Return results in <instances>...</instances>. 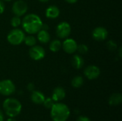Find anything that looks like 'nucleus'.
<instances>
[{
    "mask_svg": "<svg viewBox=\"0 0 122 121\" xmlns=\"http://www.w3.org/2000/svg\"><path fill=\"white\" fill-rule=\"evenodd\" d=\"M21 24L26 33L33 35L41 29L43 22L38 15L29 14L23 18Z\"/></svg>",
    "mask_w": 122,
    "mask_h": 121,
    "instance_id": "obj_1",
    "label": "nucleus"
},
{
    "mask_svg": "<svg viewBox=\"0 0 122 121\" xmlns=\"http://www.w3.org/2000/svg\"><path fill=\"white\" fill-rule=\"evenodd\" d=\"M69 116L70 110L64 103H54L51 108V117L54 121H66Z\"/></svg>",
    "mask_w": 122,
    "mask_h": 121,
    "instance_id": "obj_2",
    "label": "nucleus"
},
{
    "mask_svg": "<svg viewBox=\"0 0 122 121\" xmlns=\"http://www.w3.org/2000/svg\"><path fill=\"white\" fill-rule=\"evenodd\" d=\"M3 108L8 116L14 118L21 113V104L17 99L9 98L4 101Z\"/></svg>",
    "mask_w": 122,
    "mask_h": 121,
    "instance_id": "obj_3",
    "label": "nucleus"
},
{
    "mask_svg": "<svg viewBox=\"0 0 122 121\" xmlns=\"http://www.w3.org/2000/svg\"><path fill=\"white\" fill-rule=\"evenodd\" d=\"M24 38H25L24 32L21 29L18 28H14V29L11 30L6 36L8 42L14 46H18L21 43H23Z\"/></svg>",
    "mask_w": 122,
    "mask_h": 121,
    "instance_id": "obj_4",
    "label": "nucleus"
},
{
    "mask_svg": "<svg viewBox=\"0 0 122 121\" xmlns=\"http://www.w3.org/2000/svg\"><path fill=\"white\" fill-rule=\"evenodd\" d=\"M16 87L14 83L9 79L0 81V94L3 96H10L15 92Z\"/></svg>",
    "mask_w": 122,
    "mask_h": 121,
    "instance_id": "obj_5",
    "label": "nucleus"
},
{
    "mask_svg": "<svg viewBox=\"0 0 122 121\" xmlns=\"http://www.w3.org/2000/svg\"><path fill=\"white\" fill-rule=\"evenodd\" d=\"M71 28L70 24L66 21L60 22L56 28V36L60 39H66L70 35Z\"/></svg>",
    "mask_w": 122,
    "mask_h": 121,
    "instance_id": "obj_6",
    "label": "nucleus"
},
{
    "mask_svg": "<svg viewBox=\"0 0 122 121\" xmlns=\"http://www.w3.org/2000/svg\"><path fill=\"white\" fill-rule=\"evenodd\" d=\"M27 10H28L27 4L23 0H17L14 1L11 7V11L13 14L15 16L19 17L24 15L27 12Z\"/></svg>",
    "mask_w": 122,
    "mask_h": 121,
    "instance_id": "obj_7",
    "label": "nucleus"
},
{
    "mask_svg": "<svg viewBox=\"0 0 122 121\" xmlns=\"http://www.w3.org/2000/svg\"><path fill=\"white\" fill-rule=\"evenodd\" d=\"M29 55L31 59L34 61H40L45 57L46 51L42 46L34 45L30 47L29 51Z\"/></svg>",
    "mask_w": 122,
    "mask_h": 121,
    "instance_id": "obj_8",
    "label": "nucleus"
},
{
    "mask_svg": "<svg viewBox=\"0 0 122 121\" xmlns=\"http://www.w3.org/2000/svg\"><path fill=\"white\" fill-rule=\"evenodd\" d=\"M77 43L73 39H65V40L61 44V48L68 54L74 53L77 49Z\"/></svg>",
    "mask_w": 122,
    "mask_h": 121,
    "instance_id": "obj_9",
    "label": "nucleus"
},
{
    "mask_svg": "<svg viewBox=\"0 0 122 121\" xmlns=\"http://www.w3.org/2000/svg\"><path fill=\"white\" fill-rule=\"evenodd\" d=\"M84 76L89 80H94L97 78L101 73L100 68L94 65H90L86 67L84 71Z\"/></svg>",
    "mask_w": 122,
    "mask_h": 121,
    "instance_id": "obj_10",
    "label": "nucleus"
},
{
    "mask_svg": "<svg viewBox=\"0 0 122 121\" xmlns=\"http://www.w3.org/2000/svg\"><path fill=\"white\" fill-rule=\"evenodd\" d=\"M108 36V31L103 26H98L92 31V37L97 41H104Z\"/></svg>",
    "mask_w": 122,
    "mask_h": 121,
    "instance_id": "obj_11",
    "label": "nucleus"
},
{
    "mask_svg": "<svg viewBox=\"0 0 122 121\" xmlns=\"http://www.w3.org/2000/svg\"><path fill=\"white\" fill-rule=\"evenodd\" d=\"M60 14V10L59 9L55 6V5H51L48 8H46L45 11V16L46 18L50 19H56Z\"/></svg>",
    "mask_w": 122,
    "mask_h": 121,
    "instance_id": "obj_12",
    "label": "nucleus"
},
{
    "mask_svg": "<svg viewBox=\"0 0 122 121\" xmlns=\"http://www.w3.org/2000/svg\"><path fill=\"white\" fill-rule=\"evenodd\" d=\"M66 96V91L62 87H56L54 89L53 93H52V97L51 98L53 99L54 101H59L63 100Z\"/></svg>",
    "mask_w": 122,
    "mask_h": 121,
    "instance_id": "obj_13",
    "label": "nucleus"
},
{
    "mask_svg": "<svg viewBox=\"0 0 122 121\" xmlns=\"http://www.w3.org/2000/svg\"><path fill=\"white\" fill-rule=\"evenodd\" d=\"M37 40L41 44H47L50 41L51 36L47 30L40 29L37 33Z\"/></svg>",
    "mask_w": 122,
    "mask_h": 121,
    "instance_id": "obj_14",
    "label": "nucleus"
},
{
    "mask_svg": "<svg viewBox=\"0 0 122 121\" xmlns=\"http://www.w3.org/2000/svg\"><path fill=\"white\" fill-rule=\"evenodd\" d=\"M31 99L32 102L36 104H42L45 99V96L44 93L39 91H33L31 95Z\"/></svg>",
    "mask_w": 122,
    "mask_h": 121,
    "instance_id": "obj_15",
    "label": "nucleus"
},
{
    "mask_svg": "<svg viewBox=\"0 0 122 121\" xmlns=\"http://www.w3.org/2000/svg\"><path fill=\"white\" fill-rule=\"evenodd\" d=\"M71 64L72 66L77 70L81 69L84 65V60L82 58V56H81L79 54H75L71 59Z\"/></svg>",
    "mask_w": 122,
    "mask_h": 121,
    "instance_id": "obj_16",
    "label": "nucleus"
},
{
    "mask_svg": "<svg viewBox=\"0 0 122 121\" xmlns=\"http://www.w3.org/2000/svg\"><path fill=\"white\" fill-rule=\"evenodd\" d=\"M122 102V96L119 93H113L109 98V103L111 106H118Z\"/></svg>",
    "mask_w": 122,
    "mask_h": 121,
    "instance_id": "obj_17",
    "label": "nucleus"
},
{
    "mask_svg": "<svg viewBox=\"0 0 122 121\" xmlns=\"http://www.w3.org/2000/svg\"><path fill=\"white\" fill-rule=\"evenodd\" d=\"M61 48V42L59 39L52 40L49 44V49L52 52H58Z\"/></svg>",
    "mask_w": 122,
    "mask_h": 121,
    "instance_id": "obj_18",
    "label": "nucleus"
},
{
    "mask_svg": "<svg viewBox=\"0 0 122 121\" xmlns=\"http://www.w3.org/2000/svg\"><path fill=\"white\" fill-rule=\"evenodd\" d=\"M71 86L74 88H80L84 84V78L81 76H75L71 80Z\"/></svg>",
    "mask_w": 122,
    "mask_h": 121,
    "instance_id": "obj_19",
    "label": "nucleus"
},
{
    "mask_svg": "<svg viewBox=\"0 0 122 121\" xmlns=\"http://www.w3.org/2000/svg\"><path fill=\"white\" fill-rule=\"evenodd\" d=\"M24 44L29 47H31L34 45L36 44V39L31 34H29L28 36H25L24 40Z\"/></svg>",
    "mask_w": 122,
    "mask_h": 121,
    "instance_id": "obj_20",
    "label": "nucleus"
},
{
    "mask_svg": "<svg viewBox=\"0 0 122 121\" xmlns=\"http://www.w3.org/2000/svg\"><path fill=\"white\" fill-rule=\"evenodd\" d=\"M21 24V21L19 18V16H14L11 18V26H13L14 28H17L18 26H19Z\"/></svg>",
    "mask_w": 122,
    "mask_h": 121,
    "instance_id": "obj_21",
    "label": "nucleus"
},
{
    "mask_svg": "<svg viewBox=\"0 0 122 121\" xmlns=\"http://www.w3.org/2000/svg\"><path fill=\"white\" fill-rule=\"evenodd\" d=\"M76 51H78L80 54H85V53H86L88 52L89 48H88V46L86 44H79V45L77 46Z\"/></svg>",
    "mask_w": 122,
    "mask_h": 121,
    "instance_id": "obj_22",
    "label": "nucleus"
},
{
    "mask_svg": "<svg viewBox=\"0 0 122 121\" xmlns=\"http://www.w3.org/2000/svg\"><path fill=\"white\" fill-rule=\"evenodd\" d=\"M43 104L44 106V107L47 109H51V107L53 106V105L54 104V101H53V99L51 98H45Z\"/></svg>",
    "mask_w": 122,
    "mask_h": 121,
    "instance_id": "obj_23",
    "label": "nucleus"
},
{
    "mask_svg": "<svg viewBox=\"0 0 122 121\" xmlns=\"http://www.w3.org/2000/svg\"><path fill=\"white\" fill-rule=\"evenodd\" d=\"M107 47L109 48V51H114L117 48V44H116V42H114L113 40H110L107 42Z\"/></svg>",
    "mask_w": 122,
    "mask_h": 121,
    "instance_id": "obj_24",
    "label": "nucleus"
},
{
    "mask_svg": "<svg viewBox=\"0 0 122 121\" xmlns=\"http://www.w3.org/2000/svg\"><path fill=\"white\" fill-rule=\"evenodd\" d=\"M5 10V5L4 3V1L0 0V14H3Z\"/></svg>",
    "mask_w": 122,
    "mask_h": 121,
    "instance_id": "obj_25",
    "label": "nucleus"
},
{
    "mask_svg": "<svg viewBox=\"0 0 122 121\" xmlns=\"http://www.w3.org/2000/svg\"><path fill=\"white\" fill-rule=\"evenodd\" d=\"M76 121H91L90 119L88 118V117H86V116H79Z\"/></svg>",
    "mask_w": 122,
    "mask_h": 121,
    "instance_id": "obj_26",
    "label": "nucleus"
},
{
    "mask_svg": "<svg viewBox=\"0 0 122 121\" xmlns=\"http://www.w3.org/2000/svg\"><path fill=\"white\" fill-rule=\"evenodd\" d=\"M27 89H28L29 91H33L34 89V85L32 83H29L28 86H27Z\"/></svg>",
    "mask_w": 122,
    "mask_h": 121,
    "instance_id": "obj_27",
    "label": "nucleus"
},
{
    "mask_svg": "<svg viewBox=\"0 0 122 121\" xmlns=\"http://www.w3.org/2000/svg\"><path fill=\"white\" fill-rule=\"evenodd\" d=\"M67 3H69V4H74L76 2H77L78 0H65Z\"/></svg>",
    "mask_w": 122,
    "mask_h": 121,
    "instance_id": "obj_28",
    "label": "nucleus"
},
{
    "mask_svg": "<svg viewBox=\"0 0 122 121\" xmlns=\"http://www.w3.org/2000/svg\"><path fill=\"white\" fill-rule=\"evenodd\" d=\"M4 121V115L3 113H1V111H0V121Z\"/></svg>",
    "mask_w": 122,
    "mask_h": 121,
    "instance_id": "obj_29",
    "label": "nucleus"
},
{
    "mask_svg": "<svg viewBox=\"0 0 122 121\" xmlns=\"http://www.w3.org/2000/svg\"><path fill=\"white\" fill-rule=\"evenodd\" d=\"M119 57H122V48H119Z\"/></svg>",
    "mask_w": 122,
    "mask_h": 121,
    "instance_id": "obj_30",
    "label": "nucleus"
},
{
    "mask_svg": "<svg viewBox=\"0 0 122 121\" xmlns=\"http://www.w3.org/2000/svg\"><path fill=\"white\" fill-rule=\"evenodd\" d=\"M6 121H16L14 118H9L8 120Z\"/></svg>",
    "mask_w": 122,
    "mask_h": 121,
    "instance_id": "obj_31",
    "label": "nucleus"
},
{
    "mask_svg": "<svg viewBox=\"0 0 122 121\" xmlns=\"http://www.w3.org/2000/svg\"><path fill=\"white\" fill-rule=\"evenodd\" d=\"M39 1H41V2H44V3H45V2H48L49 1H50V0H39Z\"/></svg>",
    "mask_w": 122,
    "mask_h": 121,
    "instance_id": "obj_32",
    "label": "nucleus"
},
{
    "mask_svg": "<svg viewBox=\"0 0 122 121\" xmlns=\"http://www.w3.org/2000/svg\"><path fill=\"white\" fill-rule=\"evenodd\" d=\"M2 1H10L11 0H2Z\"/></svg>",
    "mask_w": 122,
    "mask_h": 121,
    "instance_id": "obj_33",
    "label": "nucleus"
}]
</instances>
